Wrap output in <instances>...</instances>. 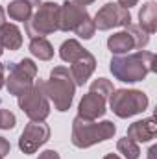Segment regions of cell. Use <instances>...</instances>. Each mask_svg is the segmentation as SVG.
Segmentation results:
<instances>
[{
    "mask_svg": "<svg viewBox=\"0 0 157 159\" xmlns=\"http://www.w3.org/2000/svg\"><path fill=\"white\" fill-rule=\"evenodd\" d=\"M2 52H4V50H2V46H0V56H2Z\"/></svg>",
    "mask_w": 157,
    "mask_h": 159,
    "instance_id": "34",
    "label": "cell"
},
{
    "mask_svg": "<svg viewBox=\"0 0 157 159\" xmlns=\"http://www.w3.org/2000/svg\"><path fill=\"white\" fill-rule=\"evenodd\" d=\"M19 106L28 115V119L34 122H44L50 115V102L44 93L43 81H34L32 87H28L22 94H19Z\"/></svg>",
    "mask_w": 157,
    "mask_h": 159,
    "instance_id": "6",
    "label": "cell"
},
{
    "mask_svg": "<svg viewBox=\"0 0 157 159\" xmlns=\"http://www.w3.org/2000/svg\"><path fill=\"white\" fill-rule=\"evenodd\" d=\"M15 122H17V119L11 111L0 109V129H11V128H15Z\"/></svg>",
    "mask_w": 157,
    "mask_h": 159,
    "instance_id": "24",
    "label": "cell"
},
{
    "mask_svg": "<svg viewBox=\"0 0 157 159\" xmlns=\"http://www.w3.org/2000/svg\"><path fill=\"white\" fill-rule=\"evenodd\" d=\"M50 139V128L44 122H30L24 131L20 133L19 139V148L24 154H35L39 150V146H43L46 141Z\"/></svg>",
    "mask_w": 157,
    "mask_h": 159,
    "instance_id": "9",
    "label": "cell"
},
{
    "mask_svg": "<svg viewBox=\"0 0 157 159\" xmlns=\"http://www.w3.org/2000/svg\"><path fill=\"white\" fill-rule=\"evenodd\" d=\"M28 2H30L32 6H39V4H41V0H28Z\"/></svg>",
    "mask_w": 157,
    "mask_h": 159,
    "instance_id": "33",
    "label": "cell"
},
{
    "mask_svg": "<svg viewBox=\"0 0 157 159\" xmlns=\"http://www.w3.org/2000/svg\"><path fill=\"white\" fill-rule=\"evenodd\" d=\"M139 0H118V6H122V7H126V9H129L131 6H135Z\"/></svg>",
    "mask_w": 157,
    "mask_h": 159,
    "instance_id": "27",
    "label": "cell"
},
{
    "mask_svg": "<svg viewBox=\"0 0 157 159\" xmlns=\"http://www.w3.org/2000/svg\"><path fill=\"white\" fill-rule=\"evenodd\" d=\"M6 69H7L6 87L15 96L22 94L28 87H32L37 76V65L28 57L20 59L19 63H9Z\"/></svg>",
    "mask_w": 157,
    "mask_h": 159,
    "instance_id": "7",
    "label": "cell"
},
{
    "mask_svg": "<svg viewBox=\"0 0 157 159\" xmlns=\"http://www.w3.org/2000/svg\"><path fill=\"white\" fill-rule=\"evenodd\" d=\"M91 89H92V91H96V93H100V94H104L105 98H109V96H111V93L115 91L113 83H111L109 80H105V78L94 80V81H92V85H91Z\"/></svg>",
    "mask_w": 157,
    "mask_h": 159,
    "instance_id": "23",
    "label": "cell"
},
{
    "mask_svg": "<svg viewBox=\"0 0 157 159\" xmlns=\"http://www.w3.org/2000/svg\"><path fill=\"white\" fill-rule=\"evenodd\" d=\"M155 154H157V146H152L148 150V159H155Z\"/></svg>",
    "mask_w": 157,
    "mask_h": 159,
    "instance_id": "29",
    "label": "cell"
},
{
    "mask_svg": "<svg viewBox=\"0 0 157 159\" xmlns=\"http://www.w3.org/2000/svg\"><path fill=\"white\" fill-rule=\"evenodd\" d=\"M104 159H120V157H118L117 154H107V156H105Z\"/></svg>",
    "mask_w": 157,
    "mask_h": 159,
    "instance_id": "32",
    "label": "cell"
},
{
    "mask_svg": "<svg viewBox=\"0 0 157 159\" xmlns=\"http://www.w3.org/2000/svg\"><path fill=\"white\" fill-rule=\"evenodd\" d=\"M94 69H96V59H94V56L91 52L85 50L74 63H70V74L74 78V83L76 85H83L87 80L91 78Z\"/></svg>",
    "mask_w": 157,
    "mask_h": 159,
    "instance_id": "12",
    "label": "cell"
},
{
    "mask_svg": "<svg viewBox=\"0 0 157 159\" xmlns=\"http://www.w3.org/2000/svg\"><path fill=\"white\" fill-rule=\"evenodd\" d=\"M22 44V35L20 30L15 24H2L0 26V46L2 48H9V50H19Z\"/></svg>",
    "mask_w": 157,
    "mask_h": 159,
    "instance_id": "14",
    "label": "cell"
},
{
    "mask_svg": "<svg viewBox=\"0 0 157 159\" xmlns=\"http://www.w3.org/2000/svg\"><path fill=\"white\" fill-rule=\"evenodd\" d=\"M126 32L131 35V39L135 43V48H144L146 44H148V41H150V34H146L142 28H139V26H135V24H128L126 26Z\"/></svg>",
    "mask_w": 157,
    "mask_h": 159,
    "instance_id": "21",
    "label": "cell"
},
{
    "mask_svg": "<svg viewBox=\"0 0 157 159\" xmlns=\"http://www.w3.org/2000/svg\"><path fill=\"white\" fill-rule=\"evenodd\" d=\"M76 32V35H79L81 39H91L92 35H94V32H96V28H94V22H92V19L91 17H87L83 22H79L78 28L74 30Z\"/></svg>",
    "mask_w": 157,
    "mask_h": 159,
    "instance_id": "22",
    "label": "cell"
},
{
    "mask_svg": "<svg viewBox=\"0 0 157 159\" xmlns=\"http://www.w3.org/2000/svg\"><path fill=\"white\" fill-rule=\"evenodd\" d=\"M117 148L118 152L124 156L126 159H139V146H137V143L135 141H131V139H128V137H124V139H120L117 143Z\"/></svg>",
    "mask_w": 157,
    "mask_h": 159,
    "instance_id": "20",
    "label": "cell"
},
{
    "mask_svg": "<svg viewBox=\"0 0 157 159\" xmlns=\"http://www.w3.org/2000/svg\"><path fill=\"white\" fill-rule=\"evenodd\" d=\"M111 72L120 81L133 83L142 81L150 72L155 70V56L152 52H135L129 56H115L111 59Z\"/></svg>",
    "mask_w": 157,
    "mask_h": 159,
    "instance_id": "1",
    "label": "cell"
},
{
    "mask_svg": "<svg viewBox=\"0 0 157 159\" xmlns=\"http://www.w3.org/2000/svg\"><path fill=\"white\" fill-rule=\"evenodd\" d=\"M30 52L41 61H48L54 57V48L44 37H34L30 41Z\"/></svg>",
    "mask_w": 157,
    "mask_h": 159,
    "instance_id": "18",
    "label": "cell"
},
{
    "mask_svg": "<svg viewBox=\"0 0 157 159\" xmlns=\"http://www.w3.org/2000/svg\"><path fill=\"white\" fill-rule=\"evenodd\" d=\"M89 17V13L85 11L83 6H78L76 2H65L63 6H59V30L63 32H74L78 28L79 22H83Z\"/></svg>",
    "mask_w": 157,
    "mask_h": 159,
    "instance_id": "10",
    "label": "cell"
},
{
    "mask_svg": "<svg viewBox=\"0 0 157 159\" xmlns=\"http://www.w3.org/2000/svg\"><path fill=\"white\" fill-rule=\"evenodd\" d=\"M139 28H142L146 34H154L157 30V4L146 2L142 9L139 11Z\"/></svg>",
    "mask_w": 157,
    "mask_h": 159,
    "instance_id": "15",
    "label": "cell"
},
{
    "mask_svg": "<svg viewBox=\"0 0 157 159\" xmlns=\"http://www.w3.org/2000/svg\"><path fill=\"white\" fill-rule=\"evenodd\" d=\"M83 52H85V48H83L76 39L65 41V43L61 44V48H59V56H61V59L67 61V63H74Z\"/></svg>",
    "mask_w": 157,
    "mask_h": 159,
    "instance_id": "19",
    "label": "cell"
},
{
    "mask_svg": "<svg viewBox=\"0 0 157 159\" xmlns=\"http://www.w3.org/2000/svg\"><path fill=\"white\" fill-rule=\"evenodd\" d=\"M7 15L13 19V20H20V22H26L30 17H32V4L28 0H13L7 7Z\"/></svg>",
    "mask_w": 157,
    "mask_h": 159,
    "instance_id": "17",
    "label": "cell"
},
{
    "mask_svg": "<svg viewBox=\"0 0 157 159\" xmlns=\"http://www.w3.org/2000/svg\"><path fill=\"white\" fill-rule=\"evenodd\" d=\"M115 131L117 128L109 120L94 122V120H85L81 117H76L72 122V144L78 148H89L96 143L111 139Z\"/></svg>",
    "mask_w": 157,
    "mask_h": 159,
    "instance_id": "3",
    "label": "cell"
},
{
    "mask_svg": "<svg viewBox=\"0 0 157 159\" xmlns=\"http://www.w3.org/2000/svg\"><path fill=\"white\" fill-rule=\"evenodd\" d=\"M39 159H61V157H59V154L56 150H44L39 156Z\"/></svg>",
    "mask_w": 157,
    "mask_h": 159,
    "instance_id": "26",
    "label": "cell"
},
{
    "mask_svg": "<svg viewBox=\"0 0 157 159\" xmlns=\"http://www.w3.org/2000/svg\"><path fill=\"white\" fill-rule=\"evenodd\" d=\"M155 131H157V124L155 119L150 117V119H144V120H137L133 122L129 128H128V139L135 141V143H148L155 137Z\"/></svg>",
    "mask_w": 157,
    "mask_h": 159,
    "instance_id": "13",
    "label": "cell"
},
{
    "mask_svg": "<svg viewBox=\"0 0 157 159\" xmlns=\"http://www.w3.org/2000/svg\"><path fill=\"white\" fill-rule=\"evenodd\" d=\"M109 106L113 113L120 119H128L133 115L142 113L148 107V96L142 91L135 89H118L109 96Z\"/></svg>",
    "mask_w": 157,
    "mask_h": 159,
    "instance_id": "4",
    "label": "cell"
},
{
    "mask_svg": "<svg viewBox=\"0 0 157 159\" xmlns=\"http://www.w3.org/2000/svg\"><path fill=\"white\" fill-rule=\"evenodd\" d=\"M56 30H59V6L56 2L39 4V9L34 13V17L26 20V32L30 39L50 35Z\"/></svg>",
    "mask_w": 157,
    "mask_h": 159,
    "instance_id": "5",
    "label": "cell"
},
{
    "mask_svg": "<svg viewBox=\"0 0 157 159\" xmlns=\"http://www.w3.org/2000/svg\"><path fill=\"white\" fill-rule=\"evenodd\" d=\"M107 46H109V50L113 52V54H128L129 50H133L135 48V43L131 39V35L124 30V32H118L115 35H111L109 39H107Z\"/></svg>",
    "mask_w": 157,
    "mask_h": 159,
    "instance_id": "16",
    "label": "cell"
},
{
    "mask_svg": "<svg viewBox=\"0 0 157 159\" xmlns=\"http://www.w3.org/2000/svg\"><path fill=\"white\" fill-rule=\"evenodd\" d=\"M9 150H11V146H9V143L4 139V137H0V157L4 159L7 154H9Z\"/></svg>",
    "mask_w": 157,
    "mask_h": 159,
    "instance_id": "25",
    "label": "cell"
},
{
    "mask_svg": "<svg viewBox=\"0 0 157 159\" xmlns=\"http://www.w3.org/2000/svg\"><path fill=\"white\" fill-rule=\"evenodd\" d=\"M105 102H107V98L104 94L91 89L79 102L78 117L85 120H96L98 117H102L105 113Z\"/></svg>",
    "mask_w": 157,
    "mask_h": 159,
    "instance_id": "11",
    "label": "cell"
},
{
    "mask_svg": "<svg viewBox=\"0 0 157 159\" xmlns=\"http://www.w3.org/2000/svg\"><path fill=\"white\" fill-rule=\"evenodd\" d=\"M4 72H6V67L0 63V89L4 87V83H6V78H4Z\"/></svg>",
    "mask_w": 157,
    "mask_h": 159,
    "instance_id": "28",
    "label": "cell"
},
{
    "mask_svg": "<svg viewBox=\"0 0 157 159\" xmlns=\"http://www.w3.org/2000/svg\"><path fill=\"white\" fill-rule=\"evenodd\" d=\"M92 22H94V28H98V30H111V28H117V26L131 24V15L126 7L109 2V4H105L104 7L98 9Z\"/></svg>",
    "mask_w": 157,
    "mask_h": 159,
    "instance_id": "8",
    "label": "cell"
},
{
    "mask_svg": "<svg viewBox=\"0 0 157 159\" xmlns=\"http://www.w3.org/2000/svg\"><path fill=\"white\" fill-rule=\"evenodd\" d=\"M6 24V13H4V7L0 6V26Z\"/></svg>",
    "mask_w": 157,
    "mask_h": 159,
    "instance_id": "31",
    "label": "cell"
},
{
    "mask_svg": "<svg viewBox=\"0 0 157 159\" xmlns=\"http://www.w3.org/2000/svg\"><path fill=\"white\" fill-rule=\"evenodd\" d=\"M72 2H76L78 6H83V7H85V6H89V4H92L94 0H72Z\"/></svg>",
    "mask_w": 157,
    "mask_h": 159,
    "instance_id": "30",
    "label": "cell"
},
{
    "mask_svg": "<svg viewBox=\"0 0 157 159\" xmlns=\"http://www.w3.org/2000/svg\"><path fill=\"white\" fill-rule=\"evenodd\" d=\"M44 93L46 96L54 102L57 111H67L72 104L74 98V91H76V83L70 74V69L67 67H56L50 72V80L43 81Z\"/></svg>",
    "mask_w": 157,
    "mask_h": 159,
    "instance_id": "2",
    "label": "cell"
}]
</instances>
